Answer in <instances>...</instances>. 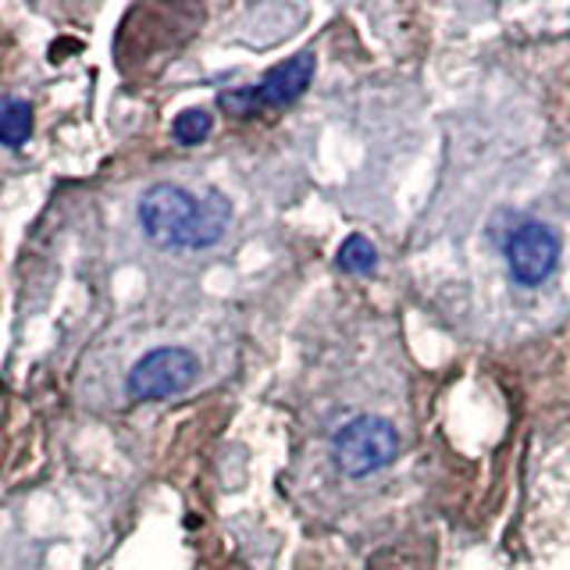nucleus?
<instances>
[{
  "label": "nucleus",
  "mask_w": 570,
  "mask_h": 570,
  "mask_svg": "<svg viewBox=\"0 0 570 570\" xmlns=\"http://www.w3.org/2000/svg\"><path fill=\"white\" fill-rule=\"evenodd\" d=\"M314 71H317V58L311 50L293 53L282 65L267 68L254 86L218 94V107L228 115H257V111H272V107H289L311 89Z\"/></svg>",
  "instance_id": "nucleus-2"
},
{
  "label": "nucleus",
  "mask_w": 570,
  "mask_h": 570,
  "mask_svg": "<svg viewBox=\"0 0 570 570\" xmlns=\"http://www.w3.org/2000/svg\"><path fill=\"white\" fill-rule=\"evenodd\" d=\"M335 264H338V272H346V275H374V267H379V249H374V243L367 236L353 232V236H346L343 246H338Z\"/></svg>",
  "instance_id": "nucleus-7"
},
{
  "label": "nucleus",
  "mask_w": 570,
  "mask_h": 570,
  "mask_svg": "<svg viewBox=\"0 0 570 570\" xmlns=\"http://www.w3.org/2000/svg\"><path fill=\"white\" fill-rule=\"evenodd\" d=\"M214 132V115L207 107H186L183 115L171 121V136L183 147H200V142Z\"/></svg>",
  "instance_id": "nucleus-8"
},
{
  "label": "nucleus",
  "mask_w": 570,
  "mask_h": 570,
  "mask_svg": "<svg viewBox=\"0 0 570 570\" xmlns=\"http://www.w3.org/2000/svg\"><path fill=\"white\" fill-rule=\"evenodd\" d=\"M503 257L517 285H542L560 264V236L542 222H524L510 232Z\"/></svg>",
  "instance_id": "nucleus-5"
},
{
  "label": "nucleus",
  "mask_w": 570,
  "mask_h": 570,
  "mask_svg": "<svg viewBox=\"0 0 570 570\" xmlns=\"http://www.w3.org/2000/svg\"><path fill=\"white\" fill-rule=\"evenodd\" d=\"M136 222L157 249H210L225 239L232 204L218 189L193 193L178 183H154L139 193Z\"/></svg>",
  "instance_id": "nucleus-1"
},
{
  "label": "nucleus",
  "mask_w": 570,
  "mask_h": 570,
  "mask_svg": "<svg viewBox=\"0 0 570 570\" xmlns=\"http://www.w3.org/2000/svg\"><path fill=\"white\" fill-rule=\"evenodd\" d=\"M400 453V432L385 417H353L332 435V460L346 478H367L389 468Z\"/></svg>",
  "instance_id": "nucleus-4"
},
{
  "label": "nucleus",
  "mask_w": 570,
  "mask_h": 570,
  "mask_svg": "<svg viewBox=\"0 0 570 570\" xmlns=\"http://www.w3.org/2000/svg\"><path fill=\"white\" fill-rule=\"evenodd\" d=\"M32 136V104L22 97H11L0 104V147L22 150Z\"/></svg>",
  "instance_id": "nucleus-6"
},
{
  "label": "nucleus",
  "mask_w": 570,
  "mask_h": 570,
  "mask_svg": "<svg viewBox=\"0 0 570 570\" xmlns=\"http://www.w3.org/2000/svg\"><path fill=\"white\" fill-rule=\"evenodd\" d=\"M200 356L186 346H157L142 353L139 361L125 374V389L139 403H165L189 392L200 382Z\"/></svg>",
  "instance_id": "nucleus-3"
}]
</instances>
